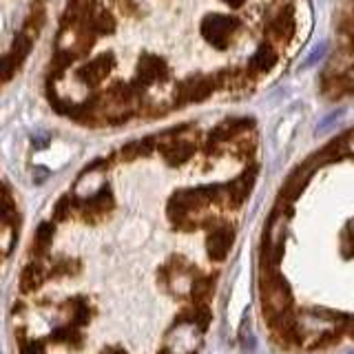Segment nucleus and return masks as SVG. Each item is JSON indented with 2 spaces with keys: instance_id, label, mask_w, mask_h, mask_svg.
Here are the masks:
<instances>
[{
  "instance_id": "f257e3e1",
  "label": "nucleus",
  "mask_w": 354,
  "mask_h": 354,
  "mask_svg": "<svg viewBox=\"0 0 354 354\" xmlns=\"http://www.w3.org/2000/svg\"><path fill=\"white\" fill-rule=\"evenodd\" d=\"M259 297L263 304V315L272 321L288 310H292V292L283 277L272 268H261L259 272Z\"/></svg>"
},
{
  "instance_id": "f03ea898",
  "label": "nucleus",
  "mask_w": 354,
  "mask_h": 354,
  "mask_svg": "<svg viewBox=\"0 0 354 354\" xmlns=\"http://www.w3.org/2000/svg\"><path fill=\"white\" fill-rule=\"evenodd\" d=\"M266 33L270 36L272 42H286L295 36L297 22H295V9L288 0H279L277 5H272L266 14Z\"/></svg>"
},
{
  "instance_id": "7ed1b4c3",
  "label": "nucleus",
  "mask_w": 354,
  "mask_h": 354,
  "mask_svg": "<svg viewBox=\"0 0 354 354\" xmlns=\"http://www.w3.org/2000/svg\"><path fill=\"white\" fill-rule=\"evenodd\" d=\"M106 169H109V162H104V160H97L93 164H88L82 171V175L77 177V182L71 191V197L77 199V202H88V199H93L104 188Z\"/></svg>"
},
{
  "instance_id": "20e7f679",
  "label": "nucleus",
  "mask_w": 354,
  "mask_h": 354,
  "mask_svg": "<svg viewBox=\"0 0 354 354\" xmlns=\"http://www.w3.org/2000/svg\"><path fill=\"white\" fill-rule=\"evenodd\" d=\"M237 27H239V22L228 16H208L202 25H199V31H202V36L213 44L215 49H228L232 33H235Z\"/></svg>"
},
{
  "instance_id": "39448f33",
  "label": "nucleus",
  "mask_w": 354,
  "mask_h": 354,
  "mask_svg": "<svg viewBox=\"0 0 354 354\" xmlns=\"http://www.w3.org/2000/svg\"><path fill=\"white\" fill-rule=\"evenodd\" d=\"M164 77H166V62L160 58V55H144V58L140 60L138 73L131 80L129 86L140 95L144 88H149L151 84L164 80Z\"/></svg>"
},
{
  "instance_id": "423d86ee",
  "label": "nucleus",
  "mask_w": 354,
  "mask_h": 354,
  "mask_svg": "<svg viewBox=\"0 0 354 354\" xmlns=\"http://www.w3.org/2000/svg\"><path fill=\"white\" fill-rule=\"evenodd\" d=\"M232 243H235V226L232 224L215 226V230L208 232V237H206L208 257L215 259V261H221L230 252Z\"/></svg>"
},
{
  "instance_id": "0eeeda50",
  "label": "nucleus",
  "mask_w": 354,
  "mask_h": 354,
  "mask_svg": "<svg viewBox=\"0 0 354 354\" xmlns=\"http://www.w3.org/2000/svg\"><path fill=\"white\" fill-rule=\"evenodd\" d=\"M111 66H113V58H111V55H106V53L97 55V58H93L86 66H82V69L77 71V77H80V82H84L88 88L97 86L109 75Z\"/></svg>"
},
{
  "instance_id": "6e6552de",
  "label": "nucleus",
  "mask_w": 354,
  "mask_h": 354,
  "mask_svg": "<svg viewBox=\"0 0 354 354\" xmlns=\"http://www.w3.org/2000/svg\"><path fill=\"white\" fill-rule=\"evenodd\" d=\"M277 49L272 47L270 42H261L259 47H257V51H254L252 55H250V60H248V71L252 73V75H257V73H268L272 66L277 64Z\"/></svg>"
},
{
  "instance_id": "1a4fd4ad",
  "label": "nucleus",
  "mask_w": 354,
  "mask_h": 354,
  "mask_svg": "<svg viewBox=\"0 0 354 354\" xmlns=\"http://www.w3.org/2000/svg\"><path fill=\"white\" fill-rule=\"evenodd\" d=\"M188 292H191L193 301H197L195 306H208V301L213 299V292H215V281L210 279V277H197Z\"/></svg>"
},
{
  "instance_id": "9d476101",
  "label": "nucleus",
  "mask_w": 354,
  "mask_h": 354,
  "mask_svg": "<svg viewBox=\"0 0 354 354\" xmlns=\"http://www.w3.org/2000/svg\"><path fill=\"white\" fill-rule=\"evenodd\" d=\"M16 341H18V354H44V343L38 339H27L25 335H20Z\"/></svg>"
},
{
  "instance_id": "9b49d317",
  "label": "nucleus",
  "mask_w": 354,
  "mask_h": 354,
  "mask_svg": "<svg viewBox=\"0 0 354 354\" xmlns=\"http://www.w3.org/2000/svg\"><path fill=\"white\" fill-rule=\"evenodd\" d=\"M326 49H328V44H326V42H321V44H317V47H315L313 51H310V55H308V58L304 60V64H301V69H304V66H306V69H308V66H313L315 62H319V60H321V55H324V53H326Z\"/></svg>"
},
{
  "instance_id": "f8f14e48",
  "label": "nucleus",
  "mask_w": 354,
  "mask_h": 354,
  "mask_svg": "<svg viewBox=\"0 0 354 354\" xmlns=\"http://www.w3.org/2000/svg\"><path fill=\"white\" fill-rule=\"evenodd\" d=\"M343 77H346V86H348V91H354V69H350L346 75H343Z\"/></svg>"
},
{
  "instance_id": "ddd939ff",
  "label": "nucleus",
  "mask_w": 354,
  "mask_h": 354,
  "mask_svg": "<svg viewBox=\"0 0 354 354\" xmlns=\"http://www.w3.org/2000/svg\"><path fill=\"white\" fill-rule=\"evenodd\" d=\"M346 332H348V335H350V337L354 339V319H352L350 324H348V330H346Z\"/></svg>"
},
{
  "instance_id": "4468645a",
  "label": "nucleus",
  "mask_w": 354,
  "mask_h": 354,
  "mask_svg": "<svg viewBox=\"0 0 354 354\" xmlns=\"http://www.w3.org/2000/svg\"><path fill=\"white\" fill-rule=\"evenodd\" d=\"M224 3H228V5H243L246 0H224Z\"/></svg>"
},
{
  "instance_id": "2eb2a0df",
  "label": "nucleus",
  "mask_w": 354,
  "mask_h": 354,
  "mask_svg": "<svg viewBox=\"0 0 354 354\" xmlns=\"http://www.w3.org/2000/svg\"><path fill=\"white\" fill-rule=\"evenodd\" d=\"M109 354H122V352H118V350H113V352H109Z\"/></svg>"
}]
</instances>
